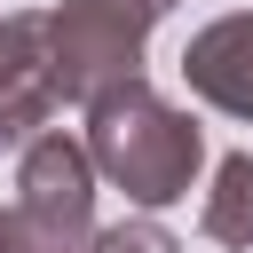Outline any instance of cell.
I'll use <instances>...</instances> for the list:
<instances>
[{
    "instance_id": "obj_1",
    "label": "cell",
    "mask_w": 253,
    "mask_h": 253,
    "mask_svg": "<svg viewBox=\"0 0 253 253\" xmlns=\"http://www.w3.org/2000/svg\"><path fill=\"white\" fill-rule=\"evenodd\" d=\"M79 142H87L95 182L126 190L142 213L182 206V198L198 190V166H206V134H198V119L174 111L142 71H134V79H111V87L87 95V134H79Z\"/></svg>"
},
{
    "instance_id": "obj_3",
    "label": "cell",
    "mask_w": 253,
    "mask_h": 253,
    "mask_svg": "<svg viewBox=\"0 0 253 253\" xmlns=\"http://www.w3.org/2000/svg\"><path fill=\"white\" fill-rule=\"evenodd\" d=\"M16 213L40 253H87L95 237V166L79 134H32L16 166Z\"/></svg>"
},
{
    "instance_id": "obj_6",
    "label": "cell",
    "mask_w": 253,
    "mask_h": 253,
    "mask_svg": "<svg viewBox=\"0 0 253 253\" xmlns=\"http://www.w3.org/2000/svg\"><path fill=\"white\" fill-rule=\"evenodd\" d=\"M198 229L229 253H253V150H229L213 166V190L198 206Z\"/></svg>"
},
{
    "instance_id": "obj_5",
    "label": "cell",
    "mask_w": 253,
    "mask_h": 253,
    "mask_svg": "<svg viewBox=\"0 0 253 253\" xmlns=\"http://www.w3.org/2000/svg\"><path fill=\"white\" fill-rule=\"evenodd\" d=\"M182 79H190L198 103H213L221 119H245V126H253V8L213 16L206 32H190Z\"/></svg>"
},
{
    "instance_id": "obj_2",
    "label": "cell",
    "mask_w": 253,
    "mask_h": 253,
    "mask_svg": "<svg viewBox=\"0 0 253 253\" xmlns=\"http://www.w3.org/2000/svg\"><path fill=\"white\" fill-rule=\"evenodd\" d=\"M182 0H55L47 8V63H55V95L87 103L111 79L142 71L150 32L174 16Z\"/></svg>"
},
{
    "instance_id": "obj_8",
    "label": "cell",
    "mask_w": 253,
    "mask_h": 253,
    "mask_svg": "<svg viewBox=\"0 0 253 253\" xmlns=\"http://www.w3.org/2000/svg\"><path fill=\"white\" fill-rule=\"evenodd\" d=\"M0 253H40V245H32V229H24V213H16V206H0Z\"/></svg>"
},
{
    "instance_id": "obj_7",
    "label": "cell",
    "mask_w": 253,
    "mask_h": 253,
    "mask_svg": "<svg viewBox=\"0 0 253 253\" xmlns=\"http://www.w3.org/2000/svg\"><path fill=\"white\" fill-rule=\"evenodd\" d=\"M87 253H182V245H174V237H166V229H158V221L142 213V221H119V229H95V237H87Z\"/></svg>"
},
{
    "instance_id": "obj_4",
    "label": "cell",
    "mask_w": 253,
    "mask_h": 253,
    "mask_svg": "<svg viewBox=\"0 0 253 253\" xmlns=\"http://www.w3.org/2000/svg\"><path fill=\"white\" fill-rule=\"evenodd\" d=\"M55 63H47V16L16 8L0 16V150H24L55 119Z\"/></svg>"
}]
</instances>
